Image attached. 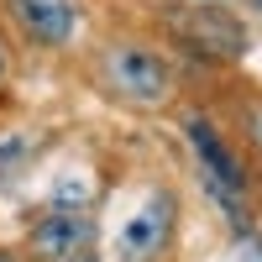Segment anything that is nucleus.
I'll return each instance as SVG.
<instances>
[{
	"label": "nucleus",
	"mask_w": 262,
	"mask_h": 262,
	"mask_svg": "<svg viewBox=\"0 0 262 262\" xmlns=\"http://www.w3.org/2000/svg\"><path fill=\"white\" fill-rule=\"evenodd\" d=\"M0 262H16V257H11V252H0Z\"/></svg>",
	"instance_id": "10"
},
{
	"label": "nucleus",
	"mask_w": 262,
	"mask_h": 262,
	"mask_svg": "<svg viewBox=\"0 0 262 262\" xmlns=\"http://www.w3.org/2000/svg\"><path fill=\"white\" fill-rule=\"evenodd\" d=\"M100 74H105V84H111L121 100H137V105H158L168 95V63L152 53V48H137V42H116V48H105Z\"/></svg>",
	"instance_id": "2"
},
{
	"label": "nucleus",
	"mask_w": 262,
	"mask_h": 262,
	"mask_svg": "<svg viewBox=\"0 0 262 262\" xmlns=\"http://www.w3.org/2000/svg\"><path fill=\"white\" fill-rule=\"evenodd\" d=\"M74 262H95V257H90V252H79V257H74Z\"/></svg>",
	"instance_id": "9"
},
{
	"label": "nucleus",
	"mask_w": 262,
	"mask_h": 262,
	"mask_svg": "<svg viewBox=\"0 0 262 262\" xmlns=\"http://www.w3.org/2000/svg\"><path fill=\"white\" fill-rule=\"evenodd\" d=\"M168 226H173V205L158 194L142 215L126 221V231H121V262H152L163 252V242H168Z\"/></svg>",
	"instance_id": "5"
},
{
	"label": "nucleus",
	"mask_w": 262,
	"mask_h": 262,
	"mask_svg": "<svg viewBox=\"0 0 262 262\" xmlns=\"http://www.w3.org/2000/svg\"><path fill=\"white\" fill-rule=\"evenodd\" d=\"M11 16L37 48H63L79 32V6L74 0H11Z\"/></svg>",
	"instance_id": "3"
},
{
	"label": "nucleus",
	"mask_w": 262,
	"mask_h": 262,
	"mask_svg": "<svg viewBox=\"0 0 262 262\" xmlns=\"http://www.w3.org/2000/svg\"><path fill=\"white\" fill-rule=\"evenodd\" d=\"M257 6H262V0H257Z\"/></svg>",
	"instance_id": "11"
},
{
	"label": "nucleus",
	"mask_w": 262,
	"mask_h": 262,
	"mask_svg": "<svg viewBox=\"0 0 262 262\" xmlns=\"http://www.w3.org/2000/svg\"><path fill=\"white\" fill-rule=\"evenodd\" d=\"M184 137H189L194 152H200V168H205V184H210V194H215V205L247 231V168L236 163V152L226 147V137H221L200 111L184 116Z\"/></svg>",
	"instance_id": "1"
},
{
	"label": "nucleus",
	"mask_w": 262,
	"mask_h": 262,
	"mask_svg": "<svg viewBox=\"0 0 262 262\" xmlns=\"http://www.w3.org/2000/svg\"><path fill=\"white\" fill-rule=\"evenodd\" d=\"M179 21V37L184 42H194L205 58H242V48H247V32L236 27V16H226V11H179L173 16Z\"/></svg>",
	"instance_id": "4"
},
{
	"label": "nucleus",
	"mask_w": 262,
	"mask_h": 262,
	"mask_svg": "<svg viewBox=\"0 0 262 262\" xmlns=\"http://www.w3.org/2000/svg\"><path fill=\"white\" fill-rule=\"evenodd\" d=\"M247 137H252V147L262 152V105H252V116H247Z\"/></svg>",
	"instance_id": "7"
},
{
	"label": "nucleus",
	"mask_w": 262,
	"mask_h": 262,
	"mask_svg": "<svg viewBox=\"0 0 262 262\" xmlns=\"http://www.w3.org/2000/svg\"><path fill=\"white\" fill-rule=\"evenodd\" d=\"M90 236H95L90 221L58 210V215H48V221L32 231V252H37L42 262H74L79 252H90Z\"/></svg>",
	"instance_id": "6"
},
{
	"label": "nucleus",
	"mask_w": 262,
	"mask_h": 262,
	"mask_svg": "<svg viewBox=\"0 0 262 262\" xmlns=\"http://www.w3.org/2000/svg\"><path fill=\"white\" fill-rule=\"evenodd\" d=\"M6 69H11V53H6V42H0V79H6Z\"/></svg>",
	"instance_id": "8"
}]
</instances>
